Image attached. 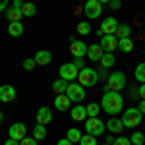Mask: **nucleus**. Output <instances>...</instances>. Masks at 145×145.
Listing matches in <instances>:
<instances>
[{"label":"nucleus","instance_id":"45","mask_svg":"<svg viewBox=\"0 0 145 145\" xmlns=\"http://www.w3.org/2000/svg\"><path fill=\"white\" fill-rule=\"evenodd\" d=\"M137 108H139L141 114H145V99H141V103H139V106H137Z\"/></svg>","mask_w":145,"mask_h":145},{"label":"nucleus","instance_id":"27","mask_svg":"<svg viewBox=\"0 0 145 145\" xmlns=\"http://www.w3.org/2000/svg\"><path fill=\"white\" fill-rule=\"evenodd\" d=\"M33 135H35V139H37V141L45 139V137H46V128L43 126V124H35V128H33Z\"/></svg>","mask_w":145,"mask_h":145},{"label":"nucleus","instance_id":"51","mask_svg":"<svg viewBox=\"0 0 145 145\" xmlns=\"http://www.w3.org/2000/svg\"><path fill=\"white\" fill-rule=\"evenodd\" d=\"M143 135H145V134H143Z\"/></svg>","mask_w":145,"mask_h":145},{"label":"nucleus","instance_id":"2","mask_svg":"<svg viewBox=\"0 0 145 145\" xmlns=\"http://www.w3.org/2000/svg\"><path fill=\"white\" fill-rule=\"evenodd\" d=\"M141 112H139V108L137 106H132V108H128V110H124L122 114V124L124 128H135V126H139V122H141Z\"/></svg>","mask_w":145,"mask_h":145},{"label":"nucleus","instance_id":"50","mask_svg":"<svg viewBox=\"0 0 145 145\" xmlns=\"http://www.w3.org/2000/svg\"><path fill=\"white\" fill-rule=\"evenodd\" d=\"M105 145H108V143H105Z\"/></svg>","mask_w":145,"mask_h":145},{"label":"nucleus","instance_id":"24","mask_svg":"<svg viewBox=\"0 0 145 145\" xmlns=\"http://www.w3.org/2000/svg\"><path fill=\"white\" fill-rule=\"evenodd\" d=\"M22 14L25 18H33L35 14H37V6H35L33 2H25L22 6Z\"/></svg>","mask_w":145,"mask_h":145},{"label":"nucleus","instance_id":"21","mask_svg":"<svg viewBox=\"0 0 145 145\" xmlns=\"http://www.w3.org/2000/svg\"><path fill=\"white\" fill-rule=\"evenodd\" d=\"M68 85H70V83H68L66 79H56V81H52V91H54L56 95H62V93H66V89H68Z\"/></svg>","mask_w":145,"mask_h":145},{"label":"nucleus","instance_id":"11","mask_svg":"<svg viewBox=\"0 0 145 145\" xmlns=\"http://www.w3.org/2000/svg\"><path fill=\"white\" fill-rule=\"evenodd\" d=\"M8 135H10L12 139H18V141H22L23 137L27 135V128H25V124H22V122L12 124L10 130H8Z\"/></svg>","mask_w":145,"mask_h":145},{"label":"nucleus","instance_id":"49","mask_svg":"<svg viewBox=\"0 0 145 145\" xmlns=\"http://www.w3.org/2000/svg\"><path fill=\"white\" fill-rule=\"evenodd\" d=\"M2 120H4V114H2V112H0V124H2Z\"/></svg>","mask_w":145,"mask_h":145},{"label":"nucleus","instance_id":"46","mask_svg":"<svg viewBox=\"0 0 145 145\" xmlns=\"http://www.w3.org/2000/svg\"><path fill=\"white\" fill-rule=\"evenodd\" d=\"M106 143H108V145L114 143V137H112V135H106Z\"/></svg>","mask_w":145,"mask_h":145},{"label":"nucleus","instance_id":"23","mask_svg":"<svg viewBox=\"0 0 145 145\" xmlns=\"http://www.w3.org/2000/svg\"><path fill=\"white\" fill-rule=\"evenodd\" d=\"M22 10L20 8H10V10H6V20L8 22H20L22 20Z\"/></svg>","mask_w":145,"mask_h":145},{"label":"nucleus","instance_id":"48","mask_svg":"<svg viewBox=\"0 0 145 145\" xmlns=\"http://www.w3.org/2000/svg\"><path fill=\"white\" fill-rule=\"evenodd\" d=\"M99 2H101V4H110L112 0H99Z\"/></svg>","mask_w":145,"mask_h":145},{"label":"nucleus","instance_id":"36","mask_svg":"<svg viewBox=\"0 0 145 145\" xmlns=\"http://www.w3.org/2000/svg\"><path fill=\"white\" fill-rule=\"evenodd\" d=\"M20 145H37V139H35V137H27V135H25L22 141H20Z\"/></svg>","mask_w":145,"mask_h":145},{"label":"nucleus","instance_id":"33","mask_svg":"<svg viewBox=\"0 0 145 145\" xmlns=\"http://www.w3.org/2000/svg\"><path fill=\"white\" fill-rule=\"evenodd\" d=\"M78 33H79V35H89V33H91V25H89L87 22L78 23Z\"/></svg>","mask_w":145,"mask_h":145},{"label":"nucleus","instance_id":"40","mask_svg":"<svg viewBox=\"0 0 145 145\" xmlns=\"http://www.w3.org/2000/svg\"><path fill=\"white\" fill-rule=\"evenodd\" d=\"M137 93L141 99H145V83H141V87H137Z\"/></svg>","mask_w":145,"mask_h":145},{"label":"nucleus","instance_id":"31","mask_svg":"<svg viewBox=\"0 0 145 145\" xmlns=\"http://www.w3.org/2000/svg\"><path fill=\"white\" fill-rule=\"evenodd\" d=\"M130 141H132V145H143L145 143V135L141 134V132H135V134H132Z\"/></svg>","mask_w":145,"mask_h":145},{"label":"nucleus","instance_id":"18","mask_svg":"<svg viewBox=\"0 0 145 145\" xmlns=\"http://www.w3.org/2000/svg\"><path fill=\"white\" fill-rule=\"evenodd\" d=\"M35 62H37V66H48L52 62V52H48V50H37Z\"/></svg>","mask_w":145,"mask_h":145},{"label":"nucleus","instance_id":"28","mask_svg":"<svg viewBox=\"0 0 145 145\" xmlns=\"http://www.w3.org/2000/svg\"><path fill=\"white\" fill-rule=\"evenodd\" d=\"M68 139H70V141H72V143H79V141H81V132H79L78 128H70V130H68Z\"/></svg>","mask_w":145,"mask_h":145},{"label":"nucleus","instance_id":"42","mask_svg":"<svg viewBox=\"0 0 145 145\" xmlns=\"http://www.w3.org/2000/svg\"><path fill=\"white\" fill-rule=\"evenodd\" d=\"M4 145H20V141H18V139H12V137H8Z\"/></svg>","mask_w":145,"mask_h":145},{"label":"nucleus","instance_id":"7","mask_svg":"<svg viewBox=\"0 0 145 145\" xmlns=\"http://www.w3.org/2000/svg\"><path fill=\"white\" fill-rule=\"evenodd\" d=\"M101 12H103V4H101L99 0H87L85 6H83V14L89 20H97L101 16Z\"/></svg>","mask_w":145,"mask_h":145},{"label":"nucleus","instance_id":"19","mask_svg":"<svg viewBox=\"0 0 145 145\" xmlns=\"http://www.w3.org/2000/svg\"><path fill=\"white\" fill-rule=\"evenodd\" d=\"M106 130L112 132V134H120L124 130V124L120 118H116V116H110V120H106Z\"/></svg>","mask_w":145,"mask_h":145},{"label":"nucleus","instance_id":"17","mask_svg":"<svg viewBox=\"0 0 145 145\" xmlns=\"http://www.w3.org/2000/svg\"><path fill=\"white\" fill-rule=\"evenodd\" d=\"M16 99V89L12 85H2L0 87V101L2 103H12Z\"/></svg>","mask_w":145,"mask_h":145},{"label":"nucleus","instance_id":"47","mask_svg":"<svg viewBox=\"0 0 145 145\" xmlns=\"http://www.w3.org/2000/svg\"><path fill=\"white\" fill-rule=\"evenodd\" d=\"M97 37H105V33H103V29H101V27L97 29Z\"/></svg>","mask_w":145,"mask_h":145},{"label":"nucleus","instance_id":"43","mask_svg":"<svg viewBox=\"0 0 145 145\" xmlns=\"http://www.w3.org/2000/svg\"><path fill=\"white\" fill-rule=\"evenodd\" d=\"M23 4H25V2H22V0H14V6H12V8H20V10H22Z\"/></svg>","mask_w":145,"mask_h":145},{"label":"nucleus","instance_id":"4","mask_svg":"<svg viewBox=\"0 0 145 145\" xmlns=\"http://www.w3.org/2000/svg\"><path fill=\"white\" fill-rule=\"evenodd\" d=\"M79 83L83 85V87H93V85H97V81H99V74H97V70H93V68H83V70H79Z\"/></svg>","mask_w":145,"mask_h":145},{"label":"nucleus","instance_id":"26","mask_svg":"<svg viewBox=\"0 0 145 145\" xmlns=\"http://www.w3.org/2000/svg\"><path fill=\"white\" fill-rule=\"evenodd\" d=\"M130 33H132V27H130L128 23H120V25H118V29H116V37H118V39L130 37Z\"/></svg>","mask_w":145,"mask_h":145},{"label":"nucleus","instance_id":"8","mask_svg":"<svg viewBox=\"0 0 145 145\" xmlns=\"http://www.w3.org/2000/svg\"><path fill=\"white\" fill-rule=\"evenodd\" d=\"M58 74H60V78L66 79V81H74V79L79 76V70L76 68L74 62H68V64H62V66H60Z\"/></svg>","mask_w":145,"mask_h":145},{"label":"nucleus","instance_id":"10","mask_svg":"<svg viewBox=\"0 0 145 145\" xmlns=\"http://www.w3.org/2000/svg\"><path fill=\"white\" fill-rule=\"evenodd\" d=\"M99 45L103 46L105 52H114L118 48V37L116 35H105V37H101Z\"/></svg>","mask_w":145,"mask_h":145},{"label":"nucleus","instance_id":"35","mask_svg":"<svg viewBox=\"0 0 145 145\" xmlns=\"http://www.w3.org/2000/svg\"><path fill=\"white\" fill-rule=\"evenodd\" d=\"M35 66H37L35 58H27V60H23V70H33Z\"/></svg>","mask_w":145,"mask_h":145},{"label":"nucleus","instance_id":"25","mask_svg":"<svg viewBox=\"0 0 145 145\" xmlns=\"http://www.w3.org/2000/svg\"><path fill=\"white\" fill-rule=\"evenodd\" d=\"M114 62H116V58H114V52H105V56L101 58V66L106 68V70L114 66Z\"/></svg>","mask_w":145,"mask_h":145},{"label":"nucleus","instance_id":"29","mask_svg":"<svg viewBox=\"0 0 145 145\" xmlns=\"http://www.w3.org/2000/svg\"><path fill=\"white\" fill-rule=\"evenodd\" d=\"M85 108H87V116H89V118H93V116H99L101 105H99V103H89Z\"/></svg>","mask_w":145,"mask_h":145},{"label":"nucleus","instance_id":"13","mask_svg":"<svg viewBox=\"0 0 145 145\" xmlns=\"http://www.w3.org/2000/svg\"><path fill=\"white\" fill-rule=\"evenodd\" d=\"M70 116H72V120H76V122H83V120L89 118V116H87V108H85L83 105L72 106V108H70Z\"/></svg>","mask_w":145,"mask_h":145},{"label":"nucleus","instance_id":"22","mask_svg":"<svg viewBox=\"0 0 145 145\" xmlns=\"http://www.w3.org/2000/svg\"><path fill=\"white\" fill-rule=\"evenodd\" d=\"M118 48H120L122 52H132V50H134V43H132V39H130V37L118 39Z\"/></svg>","mask_w":145,"mask_h":145},{"label":"nucleus","instance_id":"20","mask_svg":"<svg viewBox=\"0 0 145 145\" xmlns=\"http://www.w3.org/2000/svg\"><path fill=\"white\" fill-rule=\"evenodd\" d=\"M8 33H10L12 37H22L23 35L22 22H10V25H8Z\"/></svg>","mask_w":145,"mask_h":145},{"label":"nucleus","instance_id":"16","mask_svg":"<svg viewBox=\"0 0 145 145\" xmlns=\"http://www.w3.org/2000/svg\"><path fill=\"white\" fill-rule=\"evenodd\" d=\"M70 97H68L66 93H62V95H56V99H54V106H56V110H60V112H66L68 108H70Z\"/></svg>","mask_w":145,"mask_h":145},{"label":"nucleus","instance_id":"32","mask_svg":"<svg viewBox=\"0 0 145 145\" xmlns=\"http://www.w3.org/2000/svg\"><path fill=\"white\" fill-rule=\"evenodd\" d=\"M79 145H97V137L95 135H81V141H79Z\"/></svg>","mask_w":145,"mask_h":145},{"label":"nucleus","instance_id":"30","mask_svg":"<svg viewBox=\"0 0 145 145\" xmlns=\"http://www.w3.org/2000/svg\"><path fill=\"white\" fill-rule=\"evenodd\" d=\"M135 79H137V81H141V83H145V62H141V64H139V66L135 68Z\"/></svg>","mask_w":145,"mask_h":145},{"label":"nucleus","instance_id":"44","mask_svg":"<svg viewBox=\"0 0 145 145\" xmlns=\"http://www.w3.org/2000/svg\"><path fill=\"white\" fill-rule=\"evenodd\" d=\"M58 145H74V143H72L68 137H64V139H60V141H58Z\"/></svg>","mask_w":145,"mask_h":145},{"label":"nucleus","instance_id":"14","mask_svg":"<svg viewBox=\"0 0 145 145\" xmlns=\"http://www.w3.org/2000/svg\"><path fill=\"white\" fill-rule=\"evenodd\" d=\"M103 56H105V50H103V46H101L99 43L87 46V58H89V60H93V62H101Z\"/></svg>","mask_w":145,"mask_h":145},{"label":"nucleus","instance_id":"15","mask_svg":"<svg viewBox=\"0 0 145 145\" xmlns=\"http://www.w3.org/2000/svg\"><path fill=\"white\" fill-rule=\"evenodd\" d=\"M50 120H52V112H50V108H48V106H39V110H37V124L46 126Z\"/></svg>","mask_w":145,"mask_h":145},{"label":"nucleus","instance_id":"34","mask_svg":"<svg viewBox=\"0 0 145 145\" xmlns=\"http://www.w3.org/2000/svg\"><path fill=\"white\" fill-rule=\"evenodd\" d=\"M132 141H130V137H126V135H120V137H116L114 139V143L112 145H130Z\"/></svg>","mask_w":145,"mask_h":145},{"label":"nucleus","instance_id":"6","mask_svg":"<svg viewBox=\"0 0 145 145\" xmlns=\"http://www.w3.org/2000/svg\"><path fill=\"white\" fill-rule=\"evenodd\" d=\"M66 95L70 97L72 103H83V99H85V89H83L81 83H70L68 89H66Z\"/></svg>","mask_w":145,"mask_h":145},{"label":"nucleus","instance_id":"5","mask_svg":"<svg viewBox=\"0 0 145 145\" xmlns=\"http://www.w3.org/2000/svg\"><path fill=\"white\" fill-rule=\"evenodd\" d=\"M105 128H106V124L101 120L99 116H93V118H87L85 120V132L89 135H103V132H105Z\"/></svg>","mask_w":145,"mask_h":145},{"label":"nucleus","instance_id":"3","mask_svg":"<svg viewBox=\"0 0 145 145\" xmlns=\"http://www.w3.org/2000/svg\"><path fill=\"white\" fill-rule=\"evenodd\" d=\"M126 87V76H124V72H112L108 74V79H106V91H120Z\"/></svg>","mask_w":145,"mask_h":145},{"label":"nucleus","instance_id":"37","mask_svg":"<svg viewBox=\"0 0 145 145\" xmlns=\"http://www.w3.org/2000/svg\"><path fill=\"white\" fill-rule=\"evenodd\" d=\"M97 74H99V79H108V74H106V68L101 66L99 70H97Z\"/></svg>","mask_w":145,"mask_h":145},{"label":"nucleus","instance_id":"9","mask_svg":"<svg viewBox=\"0 0 145 145\" xmlns=\"http://www.w3.org/2000/svg\"><path fill=\"white\" fill-rule=\"evenodd\" d=\"M70 54L74 56V58H83V56L87 54V45L78 41V39H72V43H70Z\"/></svg>","mask_w":145,"mask_h":145},{"label":"nucleus","instance_id":"41","mask_svg":"<svg viewBox=\"0 0 145 145\" xmlns=\"http://www.w3.org/2000/svg\"><path fill=\"white\" fill-rule=\"evenodd\" d=\"M8 2H10V0H0V12H4L8 8Z\"/></svg>","mask_w":145,"mask_h":145},{"label":"nucleus","instance_id":"1","mask_svg":"<svg viewBox=\"0 0 145 145\" xmlns=\"http://www.w3.org/2000/svg\"><path fill=\"white\" fill-rule=\"evenodd\" d=\"M101 108L106 112L108 116H116L124 108V97L118 91H105L103 101H101Z\"/></svg>","mask_w":145,"mask_h":145},{"label":"nucleus","instance_id":"12","mask_svg":"<svg viewBox=\"0 0 145 145\" xmlns=\"http://www.w3.org/2000/svg\"><path fill=\"white\" fill-rule=\"evenodd\" d=\"M120 23L116 22V18H105L103 23H101V29L105 35H116V29H118Z\"/></svg>","mask_w":145,"mask_h":145},{"label":"nucleus","instance_id":"38","mask_svg":"<svg viewBox=\"0 0 145 145\" xmlns=\"http://www.w3.org/2000/svg\"><path fill=\"white\" fill-rule=\"evenodd\" d=\"M74 64H76V68H78V70H83V68H85L83 58H76V60H74Z\"/></svg>","mask_w":145,"mask_h":145},{"label":"nucleus","instance_id":"39","mask_svg":"<svg viewBox=\"0 0 145 145\" xmlns=\"http://www.w3.org/2000/svg\"><path fill=\"white\" fill-rule=\"evenodd\" d=\"M108 6H110L112 10H118V8L122 6V2H120V0H112V2H110V4H108Z\"/></svg>","mask_w":145,"mask_h":145}]
</instances>
